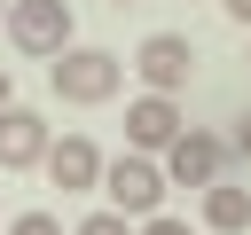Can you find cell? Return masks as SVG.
Here are the masks:
<instances>
[{"instance_id":"8fae6325","label":"cell","mask_w":251,"mask_h":235,"mask_svg":"<svg viewBox=\"0 0 251 235\" xmlns=\"http://www.w3.org/2000/svg\"><path fill=\"white\" fill-rule=\"evenodd\" d=\"M78 235H133V219H126V212H110V204H102V212H94V219H86V227H78Z\"/></svg>"},{"instance_id":"30bf717a","label":"cell","mask_w":251,"mask_h":235,"mask_svg":"<svg viewBox=\"0 0 251 235\" xmlns=\"http://www.w3.org/2000/svg\"><path fill=\"white\" fill-rule=\"evenodd\" d=\"M8 235H63V219H55V212H16Z\"/></svg>"},{"instance_id":"9a60e30c","label":"cell","mask_w":251,"mask_h":235,"mask_svg":"<svg viewBox=\"0 0 251 235\" xmlns=\"http://www.w3.org/2000/svg\"><path fill=\"white\" fill-rule=\"evenodd\" d=\"M8 102H16V78H8V63H0V110H8Z\"/></svg>"},{"instance_id":"2e32d148","label":"cell","mask_w":251,"mask_h":235,"mask_svg":"<svg viewBox=\"0 0 251 235\" xmlns=\"http://www.w3.org/2000/svg\"><path fill=\"white\" fill-rule=\"evenodd\" d=\"M110 8H133V0H110Z\"/></svg>"},{"instance_id":"277c9868","label":"cell","mask_w":251,"mask_h":235,"mask_svg":"<svg viewBox=\"0 0 251 235\" xmlns=\"http://www.w3.org/2000/svg\"><path fill=\"white\" fill-rule=\"evenodd\" d=\"M157 164H165V180H173V188H212V180H220V164H227V141H220V133H204V125H180V141H173Z\"/></svg>"},{"instance_id":"4fadbf2b","label":"cell","mask_w":251,"mask_h":235,"mask_svg":"<svg viewBox=\"0 0 251 235\" xmlns=\"http://www.w3.org/2000/svg\"><path fill=\"white\" fill-rule=\"evenodd\" d=\"M235 157H251V118H235Z\"/></svg>"},{"instance_id":"7c38bea8","label":"cell","mask_w":251,"mask_h":235,"mask_svg":"<svg viewBox=\"0 0 251 235\" xmlns=\"http://www.w3.org/2000/svg\"><path fill=\"white\" fill-rule=\"evenodd\" d=\"M133 235H188V219H173V212H149V219H141Z\"/></svg>"},{"instance_id":"3957f363","label":"cell","mask_w":251,"mask_h":235,"mask_svg":"<svg viewBox=\"0 0 251 235\" xmlns=\"http://www.w3.org/2000/svg\"><path fill=\"white\" fill-rule=\"evenodd\" d=\"M8 39L24 47V55H63L71 39H78V16H71V0H16L8 8Z\"/></svg>"},{"instance_id":"ba28073f","label":"cell","mask_w":251,"mask_h":235,"mask_svg":"<svg viewBox=\"0 0 251 235\" xmlns=\"http://www.w3.org/2000/svg\"><path fill=\"white\" fill-rule=\"evenodd\" d=\"M47 141H55V133H47L39 110H24V102L0 110V172H31V164L47 157Z\"/></svg>"},{"instance_id":"8992f818","label":"cell","mask_w":251,"mask_h":235,"mask_svg":"<svg viewBox=\"0 0 251 235\" xmlns=\"http://www.w3.org/2000/svg\"><path fill=\"white\" fill-rule=\"evenodd\" d=\"M180 102L173 94H141V102H126V149H141V157H165L173 141H180Z\"/></svg>"},{"instance_id":"7a4b0ae2","label":"cell","mask_w":251,"mask_h":235,"mask_svg":"<svg viewBox=\"0 0 251 235\" xmlns=\"http://www.w3.org/2000/svg\"><path fill=\"white\" fill-rule=\"evenodd\" d=\"M165 164L157 157H141V149H126V157H102V196H110V212H126V219H149V212H165Z\"/></svg>"},{"instance_id":"e0dca14e","label":"cell","mask_w":251,"mask_h":235,"mask_svg":"<svg viewBox=\"0 0 251 235\" xmlns=\"http://www.w3.org/2000/svg\"><path fill=\"white\" fill-rule=\"evenodd\" d=\"M0 24H8V8H0Z\"/></svg>"},{"instance_id":"6da1fadb","label":"cell","mask_w":251,"mask_h":235,"mask_svg":"<svg viewBox=\"0 0 251 235\" xmlns=\"http://www.w3.org/2000/svg\"><path fill=\"white\" fill-rule=\"evenodd\" d=\"M118 78H126V63L110 55V47H63L55 63H47V86L63 94V102H78V110H94V102H110L118 94Z\"/></svg>"},{"instance_id":"5b68a950","label":"cell","mask_w":251,"mask_h":235,"mask_svg":"<svg viewBox=\"0 0 251 235\" xmlns=\"http://www.w3.org/2000/svg\"><path fill=\"white\" fill-rule=\"evenodd\" d=\"M133 70H141V86H149V94H180V86H188V70H196V47H188L180 31H149V39L133 47Z\"/></svg>"},{"instance_id":"52a82bcc","label":"cell","mask_w":251,"mask_h":235,"mask_svg":"<svg viewBox=\"0 0 251 235\" xmlns=\"http://www.w3.org/2000/svg\"><path fill=\"white\" fill-rule=\"evenodd\" d=\"M47 180L63 188V196H86V188H102V149L86 141V133H63V141H47Z\"/></svg>"},{"instance_id":"5bb4252c","label":"cell","mask_w":251,"mask_h":235,"mask_svg":"<svg viewBox=\"0 0 251 235\" xmlns=\"http://www.w3.org/2000/svg\"><path fill=\"white\" fill-rule=\"evenodd\" d=\"M220 8H227V16H235V24H251V0H220Z\"/></svg>"},{"instance_id":"9c48e42d","label":"cell","mask_w":251,"mask_h":235,"mask_svg":"<svg viewBox=\"0 0 251 235\" xmlns=\"http://www.w3.org/2000/svg\"><path fill=\"white\" fill-rule=\"evenodd\" d=\"M204 227H212V235H243V227H251V188L212 180V188H204Z\"/></svg>"}]
</instances>
